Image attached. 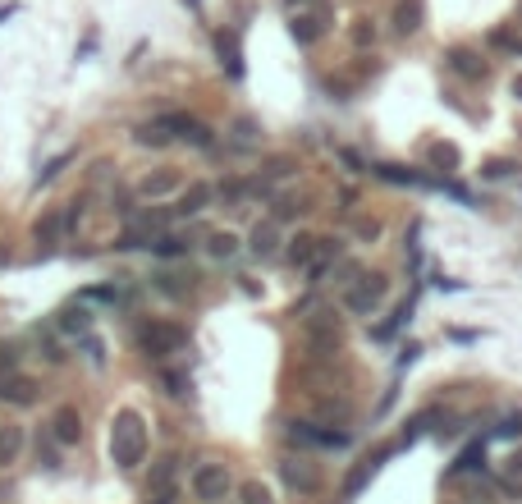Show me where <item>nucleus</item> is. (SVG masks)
I'll return each instance as SVG.
<instances>
[{
    "label": "nucleus",
    "mask_w": 522,
    "mask_h": 504,
    "mask_svg": "<svg viewBox=\"0 0 522 504\" xmlns=\"http://www.w3.org/2000/svg\"><path fill=\"white\" fill-rule=\"evenodd\" d=\"M110 454H115L119 468H138L142 454H147V426L133 408L115 413V422H110Z\"/></svg>",
    "instance_id": "1"
},
{
    "label": "nucleus",
    "mask_w": 522,
    "mask_h": 504,
    "mask_svg": "<svg viewBox=\"0 0 522 504\" xmlns=\"http://www.w3.org/2000/svg\"><path fill=\"white\" fill-rule=\"evenodd\" d=\"M184 326H175V321H152V326H142L138 330V344L147 348V357H170V353H179L184 348Z\"/></svg>",
    "instance_id": "2"
},
{
    "label": "nucleus",
    "mask_w": 522,
    "mask_h": 504,
    "mask_svg": "<svg viewBox=\"0 0 522 504\" xmlns=\"http://www.w3.org/2000/svg\"><path fill=\"white\" fill-rule=\"evenodd\" d=\"M385 290H390V284H385V275H366L362 284H353V290L344 294V308H348V312H357V317H371V312L381 308Z\"/></svg>",
    "instance_id": "3"
},
{
    "label": "nucleus",
    "mask_w": 522,
    "mask_h": 504,
    "mask_svg": "<svg viewBox=\"0 0 522 504\" xmlns=\"http://www.w3.org/2000/svg\"><path fill=\"white\" fill-rule=\"evenodd\" d=\"M193 495L206 499V504L225 499V495H230V472L220 468V463H202V468L193 472Z\"/></svg>",
    "instance_id": "4"
},
{
    "label": "nucleus",
    "mask_w": 522,
    "mask_h": 504,
    "mask_svg": "<svg viewBox=\"0 0 522 504\" xmlns=\"http://www.w3.org/2000/svg\"><path fill=\"white\" fill-rule=\"evenodd\" d=\"M321 33H326V5H317L312 14H303V10L293 14V37L303 42V46H312Z\"/></svg>",
    "instance_id": "5"
},
{
    "label": "nucleus",
    "mask_w": 522,
    "mask_h": 504,
    "mask_svg": "<svg viewBox=\"0 0 522 504\" xmlns=\"http://www.w3.org/2000/svg\"><path fill=\"white\" fill-rule=\"evenodd\" d=\"M51 426H55V441L60 445H79V413L73 408H55V417H51Z\"/></svg>",
    "instance_id": "6"
},
{
    "label": "nucleus",
    "mask_w": 522,
    "mask_h": 504,
    "mask_svg": "<svg viewBox=\"0 0 522 504\" xmlns=\"http://www.w3.org/2000/svg\"><path fill=\"white\" fill-rule=\"evenodd\" d=\"M215 51H220V64L230 69V79H243V60H239V37H234V33H220V37H215Z\"/></svg>",
    "instance_id": "7"
},
{
    "label": "nucleus",
    "mask_w": 522,
    "mask_h": 504,
    "mask_svg": "<svg viewBox=\"0 0 522 504\" xmlns=\"http://www.w3.org/2000/svg\"><path fill=\"white\" fill-rule=\"evenodd\" d=\"M284 481H289L293 490H317V481H321V477H317L303 459H289V463H284Z\"/></svg>",
    "instance_id": "8"
},
{
    "label": "nucleus",
    "mask_w": 522,
    "mask_h": 504,
    "mask_svg": "<svg viewBox=\"0 0 522 504\" xmlns=\"http://www.w3.org/2000/svg\"><path fill=\"white\" fill-rule=\"evenodd\" d=\"M175 188H179V175H170V170L147 175V179L138 184V193H142V197H166V193H175Z\"/></svg>",
    "instance_id": "9"
},
{
    "label": "nucleus",
    "mask_w": 522,
    "mask_h": 504,
    "mask_svg": "<svg viewBox=\"0 0 522 504\" xmlns=\"http://www.w3.org/2000/svg\"><path fill=\"white\" fill-rule=\"evenodd\" d=\"M450 69H459L463 79H486V64H477V55H472V51H463V46H454V51H450Z\"/></svg>",
    "instance_id": "10"
},
{
    "label": "nucleus",
    "mask_w": 522,
    "mask_h": 504,
    "mask_svg": "<svg viewBox=\"0 0 522 504\" xmlns=\"http://www.w3.org/2000/svg\"><path fill=\"white\" fill-rule=\"evenodd\" d=\"M211 197H215V188H211V184H193V188L179 197V211H184V215H197V211H206V202H211Z\"/></svg>",
    "instance_id": "11"
},
{
    "label": "nucleus",
    "mask_w": 522,
    "mask_h": 504,
    "mask_svg": "<svg viewBox=\"0 0 522 504\" xmlns=\"http://www.w3.org/2000/svg\"><path fill=\"white\" fill-rule=\"evenodd\" d=\"M275 239H280V230H275V221H266V225H257V230H252L248 248H252L257 257H275Z\"/></svg>",
    "instance_id": "12"
},
{
    "label": "nucleus",
    "mask_w": 522,
    "mask_h": 504,
    "mask_svg": "<svg viewBox=\"0 0 522 504\" xmlns=\"http://www.w3.org/2000/svg\"><path fill=\"white\" fill-rule=\"evenodd\" d=\"M394 28L399 33H417L422 28V0H403V5L394 10Z\"/></svg>",
    "instance_id": "13"
},
{
    "label": "nucleus",
    "mask_w": 522,
    "mask_h": 504,
    "mask_svg": "<svg viewBox=\"0 0 522 504\" xmlns=\"http://www.w3.org/2000/svg\"><path fill=\"white\" fill-rule=\"evenodd\" d=\"M64 335H88V326H92V317H88V308H69V312H60V321H55Z\"/></svg>",
    "instance_id": "14"
},
{
    "label": "nucleus",
    "mask_w": 522,
    "mask_h": 504,
    "mask_svg": "<svg viewBox=\"0 0 522 504\" xmlns=\"http://www.w3.org/2000/svg\"><path fill=\"white\" fill-rule=\"evenodd\" d=\"M19 445H24L19 426H0V463H10V459L19 454Z\"/></svg>",
    "instance_id": "15"
},
{
    "label": "nucleus",
    "mask_w": 522,
    "mask_h": 504,
    "mask_svg": "<svg viewBox=\"0 0 522 504\" xmlns=\"http://www.w3.org/2000/svg\"><path fill=\"white\" fill-rule=\"evenodd\" d=\"M317 243H321V239H312V234H303V239H293V252H289V257H293L298 266H308V262H312V252H321Z\"/></svg>",
    "instance_id": "16"
},
{
    "label": "nucleus",
    "mask_w": 522,
    "mask_h": 504,
    "mask_svg": "<svg viewBox=\"0 0 522 504\" xmlns=\"http://www.w3.org/2000/svg\"><path fill=\"white\" fill-rule=\"evenodd\" d=\"M0 395H10L14 404H33V381H24V376H10V381H5V390H0Z\"/></svg>",
    "instance_id": "17"
},
{
    "label": "nucleus",
    "mask_w": 522,
    "mask_h": 504,
    "mask_svg": "<svg viewBox=\"0 0 522 504\" xmlns=\"http://www.w3.org/2000/svg\"><path fill=\"white\" fill-rule=\"evenodd\" d=\"M138 142H142V147H166L170 133H166V128H157V124H142V128H138Z\"/></svg>",
    "instance_id": "18"
},
{
    "label": "nucleus",
    "mask_w": 522,
    "mask_h": 504,
    "mask_svg": "<svg viewBox=\"0 0 522 504\" xmlns=\"http://www.w3.org/2000/svg\"><path fill=\"white\" fill-rule=\"evenodd\" d=\"M152 252H157V257H179V252H184V239L166 234V239H157V243H152Z\"/></svg>",
    "instance_id": "19"
},
{
    "label": "nucleus",
    "mask_w": 522,
    "mask_h": 504,
    "mask_svg": "<svg viewBox=\"0 0 522 504\" xmlns=\"http://www.w3.org/2000/svg\"><path fill=\"white\" fill-rule=\"evenodd\" d=\"M234 248H239L234 234H215V239H211V252H215V257H234Z\"/></svg>",
    "instance_id": "20"
},
{
    "label": "nucleus",
    "mask_w": 522,
    "mask_h": 504,
    "mask_svg": "<svg viewBox=\"0 0 522 504\" xmlns=\"http://www.w3.org/2000/svg\"><path fill=\"white\" fill-rule=\"evenodd\" d=\"M243 504H275V499H270V490H266V486L248 481V486H243Z\"/></svg>",
    "instance_id": "21"
},
{
    "label": "nucleus",
    "mask_w": 522,
    "mask_h": 504,
    "mask_svg": "<svg viewBox=\"0 0 522 504\" xmlns=\"http://www.w3.org/2000/svg\"><path fill=\"white\" fill-rule=\"evenodd\" d=\"M88 299H97V303H124V294L115 290V284H97V290H88Z\"/></svg>",
    "instance_id": "22"
},
{
    "label": "nucleus",
    "mask_w": 522,
    "mask_h": 504,
    "mask_svg": "<svg viewBox=\"0 0 522 504\" xmlns=\"http://www.w3.org/2000/svg\"><path fill=\"white\" fill-rule=\"evenodd\" d=\"M69 161H73V152H60V157H55V161H51V166L42 170V184H46V179H55V175H60V170L69 166Z\"/></svg>",
    "instance_id": "23"
},
{
    "label": "nucleus",
    "mask_w": 522,
    "mask_h": 504,
    "mask_svg": "<svg viewBox=\"0 0 522 504\" xmlns=\"http://www.w3.org/2000/svg\"><path fill=\"white\" fill-rule=\"evenodd\" d=\"M499 436H522V413H508V417H504Z\"/></svg>",
    "instance_id": "24"
},
{
    "label": "nucleus",
    "mask_w": 522,
    "mask_h": 504,
    "mask_svg": "<svg viewBox=\"0 0 522 504\" xmlns=\"http://www.w3.org/2000/svg\"><path fill=\"white\" fill-rule=\"evenodd\" d=\"M508 170H513L508 161H495V166H486V175H490V179H499V175H508Z\"/></svg>",
    "instance_id": "25"
},
{
    "label": "nucleus",
    "mask_w": 522,
    "mask_h": 504,
    "mask_svg": "<svg viewBox=\"0 0 522 504\" xmlns=\"http://www.w3.org/2000/svg\"><path fill=\"white\" fill-rule=\"evenodd\" d=\"M353 42H357V46H366V42H376V33H371V28H357V33H353Z\"/></svg>",
    "instance_id": "26"
},
{
    "label": "nucleus",
    "mask_w": 522,
    "mask_h": 504,
    "mask_svg": "<svg viewBox=\"0 0 522 504\" xmlns=\"http://www.w3.org/2000/svg\"><path fill=\"white\" fill-rule=\"evenodd\" d=\"M513 92H522V79H513Z\"/></svg>",
    "instance_id": "27"
},
{
    "label": "nucleus",
    "mask_w": 522,
    "mask_h": 504,
    "mask_svg": "<svg viewBox=\"0 0 522 504\" xmlns=\"http://www.w3.org/2000/svg\"><path fill=\"white\" fill-rule=\"evenodd\" d=\"M157 504H170V495H161V499H157Z\"/></svg>",
    "instance_id": "28"
},
{
    "label": "nucleus",
    "mask_w": 522,
    "mask_h": 504,
    "mask_svg": "<svg viewBox=\"0 0 522 504\" xmlns=\"http://www.w3.org/2000/svg\"><path fill=\"white\" fill-rule=\"evenodd\" d=\"M188 5H197V0H188Z\"/></svg>",
    "instance_id": "29"
},
{
    "label": "nucleus",
    "mask_w": 522,
    "mask_h": 504,
    "mask_svg": "<svg viewBox=\"0 0 522 504\" xmlns=\"http://www.w3.org/2000/svg\"><path fill=\"white\" fill-rule=\"evenodd\" d=\"M517 14H522V10H517Z\"/></svg>",
    "instance_id": "30"
}]
</instances>
